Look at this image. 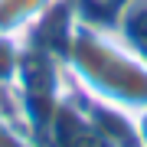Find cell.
Instances as JSON below:
<instances>
[{"label": "cell", "mask_w": 147, "mask_h": 147, "mask_svg": "<svg viewBox=\"0 0 147 147\" xmlns=\"http://www.w3.org/2000/svg\"><path fill=\"white\" fill-rule=\"evenodd\" d=\"M88 3L95 7V10H105V7H111V3H118V0H88Z\"/></svg>", "instance_id": "obj_1"}]
</instances>
